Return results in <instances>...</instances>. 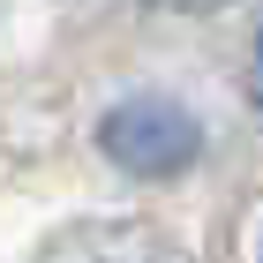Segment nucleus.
<instances>
[{
    "label": "nucleus",
    "mask_w": 263,
    "mask_h": 263,
    "mask_svg": "<svg viewBox=\"0 0 263 263\" xmlns=\"http://www.w3.org/2000/svg\"><path fill=\"white\" fill-rule=\"evenodd\" d=\"M248 98H256V113H263V38H256V61H248Z\"/></svg>",
    "instance_id": "obj_2"
},
{
    "label": "nucleus",
    "mask_w": 263,
    "mask_h": 263,
    "mask_svg": "<svg viewBox=\"0 0 263 263\" xmlns=\"http://www.w3.org/2000/svg\"><path fill=\"white\" fill-rule=\"evenodd\" d=\"M105 263H143V256H105Z\"/></svg>",
    "instance_id": "obj_4"
},
{
    "label": "nucleus",
    "mask_w": 263,
    "mask_h": 263,
    "mask_svg": "<svg viewBox=\"0 0 263 263\" xmlns=\"http://www.w3.org/2000/svg\"><path fill=\"white\" fill-rule=\"evenodd\" d=\"M98 151L121 173H136V181H173V173L196 165L203 128H196V113L181 98H121L98 121Z\"/></svg>",
    "instance_id": "obj_1"
},
{
    "label": "nucleus",
    "mask_w": 263,
    "mask_h": 263,
    "mask_svg": "<svg viewBox=\"0 0 263 263\" xmlns=\"http://www.w3.org/2000/svg\"><path fill=\"white\" fill-rule=\"evenodd\" d=\"M158 8H181V15H203V8H226V0H158Z\"/></svg>",
    "instance_id": "obj_3"
}]
</instances>
